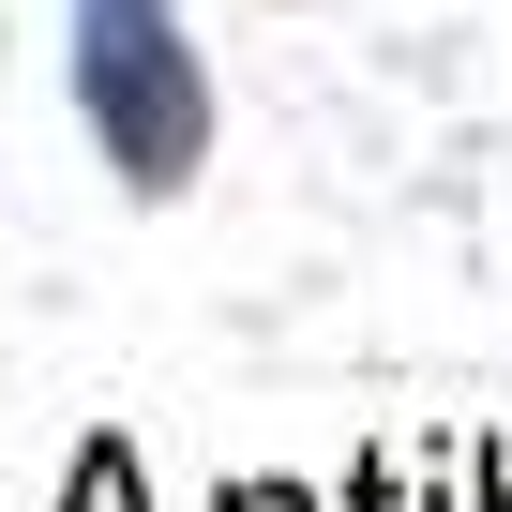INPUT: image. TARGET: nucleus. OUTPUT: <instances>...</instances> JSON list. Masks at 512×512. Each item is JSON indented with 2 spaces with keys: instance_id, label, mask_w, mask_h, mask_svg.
Masks as SVG:
<instances>
[{
  "instance_id": "nucleus-3",
  "label": "nucleus",
  "mask_w": 512,
  "mask_h": 512,
  "mask_svg": "<svg viewBox=\"0 0 512 512\" xmlns=\"http://www.w3.org/2000/svg\"><path fill=\"white\" fill-rule=\"evenodd\" d=\"M347 512H407V482H392V467H362V482H347Z\"/></svg>"
},
{
  "instance_id": "nucleus-5",
  "label": "nucleus",
  "mask_w": 512,
  "mask_h": 512,
  "mask_svg": "<svg viewBox=\"0 0 512 512\" xmlns=\"http://www.w3.org/2000/svg\"><path fill=\"white\" fill-rule=\"evenodd\" d=\"M482 512H512V467H482Z\"/></svg>"
},
{
  "instance_id": "nucleus-4",
  "label": "nucleus",
  "mask_w": 512,
  "mask_h": 512,
  "mask_svg": "<svg viewBox=\"0 0 512 512\" xmlns=\"http://www.w3.org/2000/svg\"><path fill=\"white\" fill-rule=\"evenodd\" d=\"M226 512H302V497L287 482H226Z\"/></svg>"
},
{
  "instance_id": "nucleus-1",
  "label": "nucleus",
  "mask_w": 512,
  "mask_h": 512,
  "mask_svg": "<svg viewBox=\"0 0 512 512\" xmlns=\"http://www.w3.org/2000/svg\"><path fill=\"white\" fill-rule=\"evenodd\" d=\"M76 106L136 196H181L211 166V76L181 46V0H76Z\"/></svg>"
},
{
  "instance_id": "nucleus-2",
  "label": "nucleus",
  "mask_w": 512,
  "mask_h": 512,
  "mask_svg": "<svg viewBox=\"0 0 512 512\" xmlns=\"http://www.w3.org/2000/svg\"><path fill=\"white\" fill-rule=\"evenodd\" d=\"M61 512H151V467H136V437H91V452H76V482H61Z\"/></svg>"
}]
</instances>
